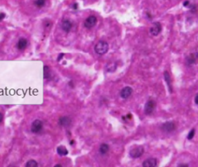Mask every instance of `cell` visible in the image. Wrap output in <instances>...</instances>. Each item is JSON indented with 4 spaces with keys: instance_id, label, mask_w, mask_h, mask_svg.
<instances>
[{
    "instance_id": "obj_1",
    "label": "cell",
    "mask_w": 198,
    "mask_h": 167,
    "mask_svg": "<svg viewBox=\"0 0 198 167\" xmlns=\"http://www.w3.org/2000/svg\"><path fill=\"white\" fill-rule=\"evenodd\" d=\"M109 49V45L107 42L104 41H100L94 46V51L99 55H103L107 53Z\"/></svg>"
},
{
    "instance_id": "obj_2",
    "label": "cell",
    "mask_w": 198,
    "mask_h": 167,
    "mask_svg": "<svg viewBox=\"0 0 198 167\" xmlns=\"http://www.w3.org/2000/svg\"><path fill=\"white\" fill-rule=\"evenodd\" d=\"M143 153H144V148L143 146H140V145L134 146L129 151V156L133 159L139 158Z\"/></svg>"
},
{
    "instance_id": "obj_3",
    "label": "cell",
    "mask_w": 198,
    "mask_h": 167,
    "mask_svg": "<svg viewBox=\"0 0 198 167\" xmlns=\"http://www.w3.org/2000/svg\"><path fill=\"white\" fill-rule=\"evenodd\" d=\"M156 103L155 102L154 100H148L146 103L145 104V107H144V112L146 115H150L153 113L154 110L156 109Z\"/></svg>"
},
{
    "instance_id": "obj_4",
    "label": "cell",
    "mask_w": 198,
    "mask_h": 167,
    "mask_svg": "<svg viewBox=\"0 0 198 167\" xmlns=\"http://www.w3.org/2000/svg\"><path fill=\"white\" fill-rule=\"evenodd\" d=\"M162 31V25L160 22H155L152 27L149 28V33L152 36H158Z\"/></svg>"
},
{
    "instance_id": "obj_5",
    "label": "cell",
    "mask_w": 198,
    "mask_h": 167,
    "mask_svg": "<svg viewBox=\"0 0 198 167\" xmlns=\"http://www.w3.org/2000/svg\"><path fill=\"white\" fill-rule=\"evenodd\" d=\"M43 128V122L40 120H35L31 124V131L34 134L39 133Z\"/></svg>"
},
{
    "instance_id": "obj_6",
    "label": "cell",
    "mask_w": 198,
    "mask_h": 167,
    "mask_svg": "<svg viewBox=\"0 0 198 167\" xmlns=\"http://www.w3.org/2000/svg\"><path fill=\"white\" fill-rule=\"evenodd\" d=\"M97 22H98V20L96 17L94 16H90L84 21V27L88 29H91L96 25Z\"/></svg>"
},
{
    "instance_id": "obj_7",
    "label": "cell",
    "mask_w": 198,
    "mask_h": 167,
    "mask_svg": "<svg viewBox=\"0 0 198 167\" xmlns=\"http://www.w3.org/2000/svg\"><path fill=\"white\" fill-rule=\"evenodd\" d=\"M133 90L130 86L124 87L120 92V96L122 99H128L132 95Z\"/></svg>"
},
{
    "instance_id": "obj_8",
    "label": "cell",
    "mask_w": 198,
    "mask_h": 167,
    "mask_svg": "<svg viewBox=\"0 0 198 167\" xmlns=\"http://www.w3.org/2000/svg\"><path fill=\"white\" fill-rule=\"evenodd\" d=\"M175 128H176V125L172 121L166 122L162 125V129L166 132H172L175 130Z\"/></svg>"
},
{
    "instance_id": "obj_9",
    "label": "cell",
    "mask_w": 198,
    "mask_h": 167,
    "mask_svg": "<svg viewBox=\"0 0 198 167\" xmlns=\"http://www.w3.org/2000/svg\"><path fill=\"white\" fill-rule=\"evenodd\" d=\"M59 124L64 128H67L71 124V119L69 117L64 116L59 119Z\"/></svg>"
},
{
    "instance_id": "obj_10",
    "label": "cell",
    "mask_w": 198,
    "mask_h": 167,
    "mask_svg": "<svg viewBox=\"0 0 198 167\" xmlns=\"http://www.w3.org/2000/svg\"><path fill=\"white\" fill-rule=\"evenodd\" d=\"M157 165V160L155 158H149L143 162V167H156Z\"/></svg>"
},
{
    "instance_id": "obj_11",
    "label": "cell",
    "mask_w": 198,
    "mask_h": 167,
    "mask_svg": "<svg viewBox=\"0 0 198 167\" xmlns=\"http://www.w3.org/2000/svg\"><path fill=\"white\" fill-rule=\"evenodd\" d=\"M27 45H28L27 40L26 39V38L22 37V38H20V39L18 41V42H17V45H16L17 49L19 51L25 50V49L26 48V47H27Z\"/></svg>"
},
{
    "instance_id": "obj_12",
    "label": "cell",
    "mask_w": 198,
    "mask_h": 167,
    "mask_svg": "<svg viewBox=\"0 0 198 167\" xmlns=\"http://www.w3.org/2000/svg\"><path fill=\"white\" fill-rule=\"evenodd\" d=\"M61 28L64 32L68 33L72 28V23L69 20H63L61 23Z\"/></svg>"
},
{
    "instance_id": "obj_13",
    "label": "cell",
    "mask_w": 198,
    "mask_h": 167,
    "mask_svg": "<svg viewBox=\"0 0 198 167\" xmlns=\"http://www.w3.org/2000/svg\"><path fill=\"white\" fill-rule=\"evenodd\" d=\"M164 79H165V81L166 84H167L168 89H169V91L170 93L173 92V86H172V80H171V77L170 75V73H168L167 71H165L164 72Z\"/></svg>"
},
{
    "instance_id": "obj_14",
    "label": "cell",
    "mask_w": 198,
    "mask_h": 167,
    "mask_svg": "<svg viewBox=\"0 0 198 167\" xmlns=\"http://www.w3.org/2000/svg\"><path fill=\"white\" fill-rule=\"evenodd\" d=\"M57 152L58 155L61 156H67V155L68 154V151H67V149L66 148V147L63 146V145L58 146L57 148Z\"/></svg>"
},
{
    "instance_id": "obj_15",
    "label": "cell",
    "mask_w": 198,
    "mask_h": 167,
    "mask_svg": "<svg viewBox=\"0 0 198 167\" xmlns=\"http://www.w3.org/2000/svg\"><path fill=\"white\" fill-rule=\"evenodd\" d=\"M197 60V54H190V55L187 57V63L188 65H193L196 62Z\"/></svg>"
},
{
    "instance_id": "obj_16",
    "label": "cell",
    "mask_w": 198,
    "mask_h": 167,
    "mask_svg": "<svg viewBox=\"0 0 198 167\" xmlns=\"http://www.w3.org/2000/svg\"><path fill=\"white\" fill-rule=\"evenodd\" d=\"M108 151H109V146H108V144L103 143V144L100 145V147H99V152L102 154V155H105L106 153H108Z\"/></svg>"
},
{
    "instance_id": "obj_17",
    "label": "cell",
    "mask_w": 198,
    "mask_h": 167,
    "mask_svg": "<svg viewBox=\"0 0 198 167\" xmlns=\"http://www.w3.org/2000/svg\"><path fill=\"white\" fill-rule=\"evenodd\" d=\"M44 78L45 79H49L50 78V70L47 65L44 66Z\"/></svg>"
},
{
    "instance_id": "obj_18",
    "label": "cell",
    "mask_w": 198,
    "mask_h": 167,
    "mask_svg": "<svg viewBox=\"0 0 198 167\" xmlns=\"http://www.w3.org/2000/svg\"><path fill=\"white\" fill-rule=\"evenodd\" d=\"M26 167H38V163L34 159H30L26 162Z\"/></svg>"
},
{
    "instance_id": "obj_19",
    "label": "cell",
    "mask_w": 198,
    "mask_h": 167,
    "mask_svg": "<svg viewBox=\"0 0 198 167\" xmlns=\"http://www.w3.org/2000/svg\"><path fill=\"white\" fill-rule=\"evenodd\" d=\"M45 3H46V0H36V1L34 2L35 5H36L37 7H39V8L43 7V6L45 5Z\"/></svg>"
},
{
    "instance_id": "obj_20",
    "label": "cell",
    "mask_w": 198,
    "mask_h": 167,
    "mask_svg": "<svg viewBox=\"0 0 198 167\" xmlns=\"http://www.w3.org/2000/svg\"><path fill=\"white\" fill-rule=\"evenodd\" d=\"M194 134H195V130L194 129H192L191 131L189 132L188 135H187V139L191 140L194 137Z\"/></svg>"
},
{
    "instance_id": "obj_21",
    "label": "cell",
    "mask_w": 198,
    "mask_h": 167,
    "mask_svg": "<svg viewBox=\"0 0 198 167\" xmlns=\"http://www.w3.org/2000/svg\"><path fill=\"white\" fill-rule=\"evenodd\" d=\"M45 27L47 28H49V27H51V25H52V23H51V22H50V21H48V22H46L45 23Z\"/></svg>"
},
{
    "instance_id": "obj_22",
    "label": "cell",
    "mask_w": 198,
    "mask_h": 167,
    "mask_svg": "<svg viewBox=\"0 0 198 167\" xmlns=\"http://www.w3.org/2000/svg\"><path fill=\"white\" fill-rule=\"evenodd\" d=\"M5 17H6V14L3 13H0V21H2L5 18Z\"/></svg>"
},
{
    "instance_id": "obj_23",
    "label": "cell",
    "mask_w": 198,
    "mask_h": 167,
    "mask_svg": "<svg viewBox=\"0 0 198 167\" xmlns=\"http://www.w3.org/2000/svg\"><path fill=\"white\" fill-rule=\"evenodd\" d=\"M63 55H64V54H60V55H59V56H58L57 61H61V59H62V58H63Z\"/></svg>"
},
{
    "instance_id": "obj_24",
    "label": "cell",
    "mask_w": 198,
    "mask_h": 167,
    "mask_svg": "<svg viewBox=\"0 0 198 167\" xmlns=\"http://www.w3.org/2000/svg\"><path fill=\"white\" fill-rule=\"evenodd\" d=\"M189 5H190V2L189 1H185L184 3H183V6H189Z\"/></svg>"
},
{
    "instance_id": "obj_25",
    "label": "cell",
    "mask_w": 198,
    "mask_h": 167,
    "mask_svg": "<svg viewBox=\"0 0 198 167\" xmlns=\"http://www.w3.org/2000/svg\"><path fill=\"white\" fill-rule=\"evenodd\" d=\"M194 100H195V103L197 105L198 104V95L197 94L195 96V99H194Z\"/></svg>"
},
{
    "instance_id": "obj_26",
    "label": "cell",
    "mask_w": 198,
    "mask_h": 167,
    "mask_svg": "<svg viewBox=\"0 0 198 167\" xmlns=\"http://www.w3.org/2000/svg\"><path fill=\"white\" fill-rule=\"evenodd\" d=\"M77 7H78V6H77V3H74V5H73V9H75V10H76V9H77Z\"/></svg>"
},
{
    "instance_id": "obj_27",
    "label": "cell",
    "mask_w": 198,
    "mask_h": 167,
    "mask_svg": "<svg viewBox=\"0 0 198 167\" xmlns=\"http://www.w3.org/2000/svg\"><path fill=\"white\" fill-rule=\"evenodd\" d=\"M178 167H189V166L187 164H180L178 166Z\"/></svg>"
},
{
    "instance_id": "obj_28",
    "label": "cell",
    "mask_w": 198,
    "mask_h": 167,
    "mask_svg": "<svg viewBox=\"0 0 198 167\" xmlns=\"http://www.w3.org/2000/svg\"><path fill=\"white\" fill-rule=\"evenodd\" d=\"M3 115L2 113H0V123L3 121Z\"/></svg>"
},
{
    "instance_id": "obj_29",
    "label": "cell",
    "mask_w": 198,
    "mask_h": 167,
    "mask_svg": "<svg viewBox=\"0 0 198 167\" xmlns=\"http://www.w3.org/2000/svg\"><path fill=\"white\" fill-rule=\"evenodd\" d=\"M54 167H62V166H61V165H60V164H57V165H56V166Z\"/></svg>"
},
{
    "instance_id": "obj_30",
    "label": "cell",
    "mask_w": 198,
    "mask_h": 167,
    "mask_svg": "<svg viewBox=\"0 0 198 167\" xmlns=\"http://www.w3.org/2000/svg\"><path fill=\"white\" fill-rule=\"evenodd\" d=\"M74 140H72V141H71V145H74Z\"/></svg>"
}]
</instances>
